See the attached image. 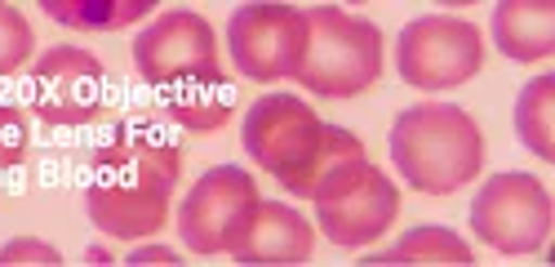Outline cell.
Instances as JSON below:
<instances>
[{
  "label": "cell",
  "mask_w": 555,
  "mask_h": 267,
  "mask_svg": "<svg viewBox=\"0 0 555 267\" xmlns=\"http://www.w3.org/2000/svg\"><path fill=\"white\" fill-rule=\"evenodd\" d=\"M182 174V152L160 129L120 125L116 139L94 152V178L85 209L112 241H147L165 228L169 196Z\"/></svg>",
  "instance_id": "cell-1"
},
{
  "label": "cell",
  "mask_w": 555,
  "mask_h": 267,
  "mask_svg": "<svg viewBox=\"0 0 555 267\" xmlns=\"http://www.w3.org/2000/svg\"><path fill=\"white\" fill-rule=\"evenodd\" d=\"M391 161L413 192L449 196L485 169V129L457 103H418L391 125Z\"/></svg>",
  "instance_id": "cell-2"
},
{
  "label": "cell",
  "mask_w": 555,
  "mask_h": 267,
  "mask_svg": "<svg viewBox=\"0 0 555 267\" xmlns=\"http://www.w3.org/2000/svg\"><path fill=\"white\" fill-rule=\"evenodd\" d=\"M383 76V31L338 5L307 10V50L298 85L315 99H356Z\"/></svg>",
  "instance_id": "cell-3"
},
{
  "label": "cell",
  "mask_w": 555,
  "mask_h": 267,
  "mask_svg": "<svg viewBox=\"0 0 555 267\" xmlns=\"http://www.w3.org/2000/svg\"><path fill=\"white\" fill-rule=\"evenodd\" d=\"M396 67H400V80L423 89V94H440V89L467 85L485 67L480 27L467 18H449V14L413 18L400 31Z\"/></svg>",
  "instance_id": "cell-4"
},
{
  "label": "cell",
  "mask_w": 555,
  "mask_h": 267,
  "mask_svg": "<svg viewBox=\"0 0 555 267\" xmlns=\"http://www.w3.org/2000/svg\"><path fill=\"white\" fill-rule=\"evenodd\" d=\"M241 143H245L254 165L275 174V183L285 192H294L298 178L307 174V165L315 161L320 143H325V120L311 112L307 99L267 94L249 107V116L241 125Z\"/></svg>",
  "instance_id": "cell-5"
},
{
  "label": "cell",
  "mask_w": 555,
  "mask_h": 267,
  "mask_svg": "<svg viewBox=\"0 0 555 267\" xmlns=\"http://www.w3.org/2000/svg\"><path fill=\"white\" fill-rule=\"evenodd\" d=\"M472 232L498 254H538L551 237V192L525 169L493 174L472 201Z\"/></svg>",
  "instance_id": "cell-6"
},
{
  "label": "cell",
  "mask_w": 555,
  "mask_h": 267,
  "mask_svg": "<svg viewBox=\"0 0 555 267\" xmlns=\"http://www.w3.org/2000/svg\"><path fill=\"white\" fill-rule=\"evenodd\" d=\"M227 50L241 76L285 80L298 76L307 50V10L294 5H241L227 23Z\"/></svg>",
  "instance_id": "cell-7"
},
{
  "label": "cell",
  "mask_w": 555,
  "mask_h": 267,
  "mask_svg": "<svg viewBox=\"0 0 555 267\" xmlns=\"http://www.w3.org/2000/svg\"><path fill=\"white\" fill-rule=\"evenodd\" d=\"M311 205H315V218H320V232H325L334 245H369V241L387 237V228L396 223L400 188L383 169L360 161L356 169L334 178Z\"/></svg>",
  "instance_id": "cell-8"
},
{
  "label": "cell",
  "mask_w": 555,
  "mask_h": 267,
  "mask_svg": "<svg viewBox=\"0 0 555 267\" xmlns=\"http://www.w3.org/2000/svg\"><path fill=\"white\" fill-rule=\"evenodd\" d=\"M103 85L107 76L99 54L76 50V44H54L31 67L27 99L44 125H89L103 112Z\"/></svg>",
  "instance_id": "cell-9"
},
{
  "label": "cell",
  "mask_w": 555,
  "mask_h": 267,
  "mask_svg": "<svg viewBox=\"0 0 555 267\" xmlns=\"http://www.w3.org/2000/svg\"><path fill=\"white\" fill-rule=\"evenodd\" d=\"M133 63H138V76L156 89H169L178 80L214 72L218 67L214 27L192 10H169L152 27H143L133 36Z\"/></svg>",
  "instance_id": "cell-10"
},
{
  "label": "cell",
  "mask_w": 555,
  "mask_h": 267,
  "mask_svg": "<svg viewBox=\"0 0 555 267\" xmlns=\"http://www.w3.org/2000/svg\"><path fill=\"white\" fill-rule=\"evenodd\" d=\"M258 201V183L249 169L236 165H214L201 174V183L188 192L178 209V232L192 254H222L227 232L236 228V218Z\"/></svg>",
  "instance_id": "cell-11"
},
{
  "label": "cell",
  "mask_w": 555,
  "mask_h": 267,
  "mask_svg": "<svg viewBox=\"0 0 555 267\" xmlns=\"http://www.w3.org/2000/svg\"><path fill=\"white\" fill-rule=\"evenodd\" d=\"M311 245H315V232L294 205L258 196L236 218V228L227 232L222 250L236 263H275V267H285V263H307Z\"/></svg>",
  "instance_id": "cell-12"
},
{
  "label": "cell",
  "mask_w": 555,
  "mask_h": 267,
  "mask_svg": "<svg viewBox=\"0 0 555 267\" xmlns=\"http://www.w3.org/2000/svg\"><path fill=\"white\" fill-rule=\"evenodd\" d=\"M493 44L512 63H542L555 54L551 0H502L493 10Z\"/></svg>",
  "instance_id": "cell-13"
},
{
  "label": "cell",
  "mask_w": 555,
  "mask_h": 267,
  "mask_svg": "<svg viewBox=\"0 0 555 267\" xmlns=\"http://www.w3.org/2000/svg\"><path fill=\"white\" fill-rule=\"evenodd\" d=\"M160 107L188 134H214L227 125L231 112H236V89H231V80L222 76V67H214V72H201L192 80L169 85Z\"/></svg>",
  "instance_id": "cell-14"
},
{
  "label": "cell",
  "mask_w": 555,
  "mask_h": 267,
  "mask_svg": "<svg viewBox=\"0 0 555 267\" xmlns=\"http://www.w3.org/2000/svg\"><path fill=\"white\" fill-rule=\"evenodd\" d=\"M364 263H423V267L457 263V267H472L476 254H472V245L462 241L453 228H409L391 250L369 254Z\"/></svg>",
  "instance_id": "cell-15"
},
{
  "label": "cell",
  "mask_w": 555,
  "mask_h": 267,
  "mask_svg": "<svg viewBox=\"0 0 555 267\" xmlns=\"http://www.w3.org/2000/svg\"><path fill=\"white\" fill-rule=\"evenodd\" d=\"M360 161H369L364 156V143L356 139L351 129H343V125H330L325 120V143H320V152H315V161L307 165V174L298 178V188L289 192V196H298V201H315L320 192H325L334 178H343L347 169H356Z\"/></svg>",
  "instance_id": "cell-16"
},
{
  "label": "cell",
  "mask_w": 555,
  "mask_h": 267,
  "mask_svg": "<svg viewBox=\"0 0 555 267\" xmlns=\"http://www.w3.org/2000/svg\"><path fill=\"white\" fill-rule=\"evenodd\" d=\"M516 134L538 161H555V76H538L520 89Z\"/></svg>",
  "instance_id": "cell-17"
},
{
  "label": "cell",
  "mask_w": 555,
  "mask_h": 267,
  "mask_svg": "<svg viewBox=\"0 0 555 267\" xmlns=\"http://www.w3.org/2000/svg\"><path fill=\"white\" fill-rule=\"evenodd\" d=\"M44 14L80 31H116V27L147 18L152 5L147 0H44Z\"/></svg>",
  "instance_id": "cell-18"
},
{
  "label": "cell",
  "mask_w": 555,
  "mask_h": 267,
  "mask_svg": "<svg viewBox=\"0 0 555 267\" xmlns=\"http://www.w3.org/2000/svg\"><path fill=\"white\" fill-rule=\"evenodd\" d=\"M27 59H31V23L14 5H0V76H14Z\"/></svg>",
  "instance_id": "cell-19"
},
{
  "label": "cell",
  "mask_w": 555,
  "mask_h": 267,
  "mask_svg": "<svg viewBox=\"0 0 555 267\" xmlns=\"http://www.w3.org/2000/svg\"><path fill=\"white\" fill-rule=\"evenodd\" d=\"M27 148H31V129H27L23 107H14V103L0 99V169L23 165Z\"/></svg>",
  "instance_id": "cell-20"
},
{
  "label": "cell",
  "mask_w": 555,
  "mask_h": 267,
  "mask_svg": "<svg viewBox=\"0 0 555 267\" xmlns=\"http://www.w3.org/2000/svg\"><path fill=\"white\" fill-rule=\"evenodd\" d=\"M10 263H63V254L54 245H44L36 237H23V241H10L5 250H0V267H10Z\"/></svg>",
  "instance_id": "cell-21"
},
{
  "label": "cell",
  "mask_w": 555,
  "mask_h": 267,
  "mask_svg": "<svg viewBox=\"0 0 555 267\" xmlns=\"http://www.w3.org/2000/svg\"><path fill=\"white\" fill-rule=\"evenodd\" d=\"M152 258H160V263H173L178 254H169V250H138V254H133V263H152Z\"/></svg>",
  "instance_id": "cell-22"
}]
</instances>
